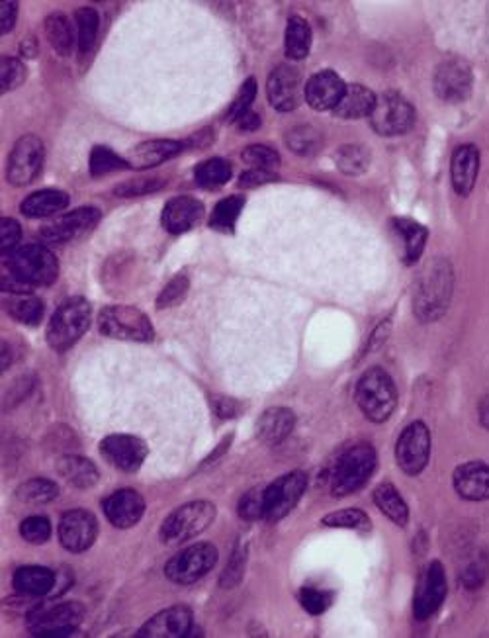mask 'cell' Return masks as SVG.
<instances>
[{
  "mask_svg": "<svg viewBox=\"0 0 489 638\" xmlns=\"http://www.w3.org/2000/svg\"><path fill=\"white\" fill-rule=\"evenodd\" d=\"M347 85L333 71H321L313 75L306 85V102L313 110H335Z\"/></svg>",
  "mask_w": 489,
  "mask_h": 638,
  "instance_id": "25",
  "label": "cell"
},
{
  "mask_svg": "<svg viewBox=\"0 0 489 638\" xmlns=\"http://www.w3.org/2000/svg\"><path fill=\"white\" fill-rule=\"evenodd\" d=\"M92 321V308L81 296L63 302L47 325V345L57 351H69L87 331Z\"/></svg>",
  "mask_w": 489,
  "mask_h": 638,
  "instance_id": "5",
  "label": "cell"
},
{
  "mask_svg": "<svg viewBox=\"0 0 489 638\" xmlns=\"http://www.w3.org/2000/svg\"><path fill=\"white\" fill-rule=\"evenodd\" d=\"M488 574L489 560L484 554H480V556L474 558V560L468 564V568L464 570V574H462V584H464L466 590H478V588L484 586Z\"/></svg>",
  "mask_w": 489,
  "mask_h": 638,
  "instance_id": "51",
  "label": "cell"
},
{
  "mask_svg": "<svg viewBox=\"0 0 489 638\" xmlns=\"http://www.w3.org/2000/svg\"><path fill=\"white\" fill-rule=\"evenodd\" d=\"M472 85V71L458 57H448L435 71V92L445 102H462L472 91Z\"/></svg>",
  "mask_w": 489,
  "mask_h": 638,
  "instance_id": "17",
  "label": "cell"
},
{
  "mask_svg": "<svg viewBox=\"0 0 489 638\" xmlns=\"http://www.w3.org/2000/svg\"><path fill=\"white\" fill-rule=\"evenodd\" d=\"M26 81V67L16 57H2L0 61V92L14 91Z\"/></svg>",
  "mask_w": 489,
  "mask_h": 638,
  "instance_id": "45",
  "label": "cell"
},
{
  "mask_svg": "<svg viewBox=\"0 0 489 638\" xmlns=\"http://www.w3.org/2000/svg\"><path fill=\"white\" fill-rule=\"evenodd\" d=\"M188 286H190V282H188L186 276L180 274L177 278H173V280L163 288V292L159 294V298H157V308H159V310H165V308H171V306L180 304V302L184 300L186 292H188Z\"/></svg>",
  "mask_w": 489,
  "mask_h": 638,
  "instance_id": "50",
  "label": "cell"
},
{
  "mask_svg": "<svg viewBox=\"0 0 489 638\" xmlns=\"http://www.w3.org/2000/svg\"><path fill=\"white\" fill-rule=\"evenodd\" d=\"M20 535L30 545H45L51 539V523L42 515L28 517L20 525Z\"/></svg>",
  "mask_w": 489,
  "mask_h": 638,
  "instance_id": "46",
  "label": "cell"
},
{
  "mask_svg": "<svg viewBox=\"0 0 489 638\" xmlns=\"http://www.w3.org/2000/svg\"><path fill=\"white\" fill-rule=\"evenodd\" d=\"M454 490L468 502L489 500V466L486 462H466L454 470Z\"/></svg>",
  "mask_w": 489,
  "mask_h": 638,
  "instance_id": "21",
  "label": "cell"
},
{
  "mask_svg": "<svg viewBox=\"0 0 489 638\" xmlns=\"http://www.w3.org/2000/svg\"><path fill=\"white\" fill-rule=\"evenodd\" d=\"M392 229L396 231L398 239H400L401 261L405 265H413L419 261V257L423 255L425 243H427V229L419 226L417 222L405 220V218H396L392 220Z\"/></svg>",
  "mask_w": 489,
  "mask_h": 638,
  "instance_id": "28",
  "label": "cell"
},
{
  "mask_svg": "<svg viewBox=\"0 0 489 638\" xmlns=\"http://www.w3.org/2000/svg\"><path fill=\"white\" fill-rule=\"evenodd\" d=\"M480 421H482V425L489 431V396H486V398L482 400V404H480Z\"/></svg>",
  "mask_w": 489,
  "mask_h": 638,
  "instance_id": "60",
  "label": "cell"
},
{
  "mask_svg": "<svg viewBox=\"0 0 489 638\" xmlns=\"http://www.w3.org/2000/svg\"><path fill=\"white\" fill-rule=\"evenodd\" d=\"M245 558H247V556H245V548H235V552H233V556H231V560H229V566L225 568V572L222 574V580H220L222 588H233V586H237V584L241 582V578H243V568H245Z\"/></svg>",
  "mask_w": 489,
  "mask_h": 638,
  "instance_id": "54",
  "label": "cell"
},
{
  "mask_svg": "<svg viewBox=\"0 0 489 638\" xmlns=\"http://www.w3.org/2000/svg\"><path fill=\"white\" fill-rule=\"evenodd\" d=\"M296 425V415L288 408L267 410L257 421V437L270 447L280 445L290 437Z\"/></svg>",
  "mask_w": 489,
  "mask_h": 638,
  "instance_id": "27",
  "label": "cell"
},
{
  "mask_svg": "<svg viewBox=\"0 0 489 638\" xmlns=\"http://www.w3.org/2000/svg\"><path fill=\"white\" fill-rule=\"evenodd\" d=\"M245 206L243 196H227L222 202L216 204L212 216H210V228L218 231H231L237 218L241 216V210Z\"/></svg>",
  "mask_w": 489,
  "mask_h": 638,
  "instance_id": "40",
  "label": "cell"
},
{
  "mask_svg": "<svg viewBox=\"0 0 489 638\" xmlns=\"http://www.w3.org/2000/svg\"><path fill=\"white\" fill-rule=\"evenodd\" d=\"M237 513L245 521L265 519V488L249 490L237 503Z\"/></svg>",
  "mask_w": 489,
  "mask_h": 638,
  "instance_id": "48",
  "label": "cell"
},
{
  "mask_svg": "<svg viewBox=\"0 0 489 638\" xmlns=\"http://www.w3.org/2000/svg\"><path fill=\"white\" fill-rule=\"evenodd\" d=\"M75 24H77V46L81 57L89 55L96 46L100 16L94 8H79L75 12Z\"/></svg>",
  "mask_w": 489,
  "mask_h": 638,
  "instance_id": "37",
  "label": "cell"
},
{
  "mask_svg": "<svg viewBox=\"0 0 489 638\" xmlns=\"http://www.w3.org/2000/svg\"><path fill=\"white\" fill-rule=\"evenodd\" d=\"M446 597L445 566L441 562H431L419 578L415 601H413V615L417 621H427L433 617Z\"/></svg>",
  "mask_w": 489,
  "mask_h": 638,
  "instance_id": "14",
  "label": "cell"
},
{
  "mask_svg": "<svg viewBox=\"0 0 489 638\" xmlns=\"http://www.w3.org/2000/svg\"><path fill=\"white\" fill-rule=\"evenodd\" d=\"M214 411L218 413V417L222 419H231V417H237L239 415V404L231 398H223V396H216L214 398Z\"/></svg>",
  "mask_w": 489,
  "mask_h": 638,
  "instance_id": "58",
  "label": "cell"
},
{
  "mask_svg": "<svg viewBox=\"0 0 489 638\" xmlns=\"http://www.w3.org/2000/svg\"><path fill=\"white\" fill-rule=\"evenodd\" d=\"M480 171V151L476 145H460L452 153L450 177L456 194L468 196L474 190V184Z\"/></svg>",
  "mask_w": 489,
  "mask_h": 638,
  "instance_id": "24",
  "label": "cell"
},
{
  "mask_svg": "<svg viewBox=\"0 0 489 638\" xmlns=\"http://www.w3.org/2000/svg\"><path fill=\"white\" fill-rule=\"evenodd\" d=\"M22 241V229L16 220L12 218H2L0 220V253L2 257H8L18 249Z\"/></svg>",
  "mask_w": 489,
  "mask_h": 638,
  "instance_id": "52",
  "label": "cell"
},
{
  "mask_svg": "<svg viewBox=\"0 0 489 638\" xmlns=\"http://www.w3.org/2000/svg\"><path fill=\"white\" fill-rule=\"evenodd\" d=\"M202 216H204V206L200 200L192 196H177L165 204L161 224L169 233L180 235L196 228Z\"/></svg>",
  "mask_w": 489,
  "mask_h": 638,
  "instance_id": "23",
  "label": "cell"
},
{
  "mask_svg": "<svg viewBox=\"0 0 489 638\" xmlns=\"http://www.w3.org/2000/svg\"><path fill=\"white\" fill-rule=\"evenodd\" d=\"M100 455L122 472H137L147 458V445L134 435H108L100 443Z\"/></svg>",
  "mask_w": 489,
  "mask_h": 638,
  "instance_id": "18",
  "label": "cell"
},
{
  "mask_svg": "<svg viewBox=\"0 0 489 638\" xmlns=\"http://www.w3.org/2000/svg\"><path fill=\"white\" fill-rule=\"evenodd\" d=\"M89 169L92 177H104L114 171L130 169V165L126 159H122L118 153H114L106 145H96L90 151Z\"/></svg>",
  "mask_w": 489,
  "mask_h": 638,
  "instance_id": "38",
  "label": "cell"
},
{
  "mask_svg": "<svg viewBox=\"0 0 489 638\" xmlns=\"http://www.w3.org/2000/svg\"><path fill=\"white\" fill-rule=\"evenodd\" d=\"M69 206V194L55 188H45L30 194L20 210L26 218H49Z\"/></svg>",
  "mask_w": 489,
  "mask_h": 638,
  "instance_id": "31",
  "label": "cell"
},
{
  "mask_svg": "<svg viewBox=\"0 0 489 638\" xmlns=\"http://www.w3.org/2000/svg\"><path fill=\"white\" fill-rule=\"evenodd\" d=\"M241 157H243V161L249 163L253 169H267V171H272V169L278 167V163H280V155H278L272 147L263 145V143H255V145L245 147V151H243Z\"/></svg>",
  "mask_w": 489,
  "mask_h": 638,
  "instance_id": "47",
  "label": "cell"
},
{
  "mask_svg": "<svg viewBox=\"0 0 489 638\" xmlns=\"http://www.w3.org/2000/svg\"><path fill=\"white\" fill-rule=\"evenodd\" d=\"M165 186V181L159 179H135L130 183H122L114 188L116 196H141V194H149L155 192L159 188Z\"/></svg>",
  "mask_w": 489,
  "mask_h": 638,
  "instance_id": "55",
  "label": "cell"
},
{
  "mask_svg": "<svg viewBox=\"0 0 489 638\" xmlns=\"http://www.w3.org/2000/svg\"><path fill=\"white\" fill-rule=\"evenodd\" d=\"M104 515L118 529H130L145 513V500L135 490H118L104 500Z\"/></svg>",
  "mask_w": 489,
  "mask_h": 638,
  "instance_id": "22",
  "label": "cell"
},
{
  "mask_svg": "<svg viewBox=\"0 0 489 638\" xmlns=\"http://www.w3.org/2000/svg\"><path fill=\"white\" fill-rule=\"evenodd\" d=\"M182 143L173 141V139H153V141H145L135 145L134 149L128 153L126 161L130 165V169L135 171H143V169H153L173 157H177L182 151Z\"/></svg>",
  "mask_w": 489,
  "mask_h": 638,
  "instance_id": "26",
  "label": "cell"
},
{
  "mask_svg": "<svg viewBox=\"0 0 489 638\" xmlns=\"http://www.w3.org/2000/svg\"><path fill=\"white\" fill-rule=\"evenodd\" d=\"M310 47H312V28H310V24L304 18H300V16L290 18L288 28H286V36H284L286 57H290L294 61H300V59L308 57Z\"/></svg>",
  "mask_w": 489,
  "mask_h": 638,
  "instance_id": "33",
  "label": "cell"
},
{
  "mask_svg": "<svg viewBox=\"0 0 489 638\" xmlns=\"http://www.w3.org/2000/svg\"><path fill=\"white\" fill-rule=\"evenodd\" d=\"M98 329L104 337L147 343L155 331L149 318L132 306H106L98 314Z\"/></svg>",
  "mask_w": 489,
  "mask_h": 638,
  "instance_id": "7",
  "label": "cell"
},
{
  "mask_svg": "<svg viewBox=\"0 0 489 638\" xmlns=\"http://www.w3.org/2000/svg\"><path fill=\"white\" fill-rule=\"evenodd\" d=\"M98 222H100V212L92 206H83L44 226L42 237L49 243H69L77 237L87 235L94 226H98Z\"/></svg>",
  "mask_w": 489,
  "mask_h": 638,
  "instance_id": "19",
  "label": "cell"
},
{
  "mask_svg": "<svg viewBox=\"0 0 489 638\" xmlns=\"http://www.w3.org/2000/svg\"><path fill=\"white\" fill-rule=\"evenodd\" d=\"M4 308L8 316L24 325H38L44 318V304L40 298L30 294H12L6 298Z\"/></svg>",
  "mask_w": 489,
  "mask_h": 638,
  "instance_id": "34",
  "label": "cell"
},
{
  "mask_svg": "<svg viewBox=\"0 0 489 638\" xmlns=\"http://www.w3.org/2000/svg\"><path fill=\"white\" fill-rule=\"evenodd\" d=\"M268 100L278 112H292L300 106L306 87H302V75L292 65L276 67L267 83Z\"/></svg>",
  "mask_w": 489,
  "mask_h": 638,
  "instance_id": "15",
  "label": "cell"
},
{
  "mask_svg": "<svg viewBox=\"0 0 489 638\" xmlns=\"http://www.w3.org/2000/svg\"><path fill=\"white\" fill-rule=\"evenodd\" d=\"M356 404L374 423H384L398 406V390L392 376L380 368H368L356 384Z\"/></svg>",
  "mask_w": 489,
  "mask_h": 638,
  "instance_id": "3",
  "label": "cell"
},
{
  "mask_svg": "<svg viewBox=\"0 0 489 638\" xmlns=\"http://www.w3.org/2000/svg\"><path fill=\"white\" fill-rule=\"evenodd\" d=\"M194 615L188 607L175 605L153 615L137 633L145 638H182L192 631Z\"/></svg>",
  "mask_w": 489,
  "mask_h": 638,
  "instance_id": "20",
  "label": "cell"
},
{
  "mask_svg": "<svg viewBox=\"0 0 489 638\" xmlns=\"http://www.w3.org/2000/svg\"><path fill=\"white\" fill-rule=\"evenodd\" d=\"M16 16H18V4L14 0H6L0 4V34L2 36L14 28Z\"/></svg>",
  "mask_w": 489,
  "mask_h": 638,
  "instance_id": "57",
  "label": "cell"
},
{
  "mask_svg": "<svg viewBox=\"0 0 489 638\" xmlns=\"http://www.w3.org/2000/svg\"><path fill=\"white\" fill-rule=\"evenodd\" d=\"M286 143L298 155H312L315 151H319L321 139H319V132L312 126H298L288 132Z\"/></svg>",
  "mask_w": 489,
  "mask_h": 638,
  "instance_id": "44",
  "label": "cell"
},
{
  "mask_svg": "<svg viewBox=\"0 0 489 638\" xmlns=\"http://www.w3.org/2000/svg\"><path fill=\"white\" fill-rule=\"evenodd\" d=\"M194 177L202 188H218L231 179V165L225 159H208L196 167Z\"/></svg>",
  "mask_w": 489,
  "mask_h": 638,
  "instance_id": "41",
  "label": "cell"
},
{
  "mask_svg": "<svg viewBox=\"0 0 489 638\" xmlns=\"http://www.w3.org/2000/svg\"><path fill=\"white\" fill-rule=\"evenodd\" d=\"M323 525L325 527H335V529H353V531H370L372 523L370 517L364 511L358 509H341V511H333L329 515L323 517Z\"/></svg>",
  "mask_w": 489,
  "mask_h": 638,
  "instance_id": "43",
  "label": "cell"
},
{
  "mask_svg": "<svg viewBox=\"0 0 489 638\" xmlns=\"http://www.w3.org/2000/svg\"><path fill=\"white\" fill-rule=\"evenodd\" d=\"M376 470V451L368 443H358L349 447L333 462L329 486L339 498L351 496L366 486Z\"/></svg>",
  "mask_w": 489,
  "mask_h": 638,
  "instance_id": "4",
  "label": "cell"
},
{
  "mask_svg": "<svg viewBox=\"0 0 489 638\" xmlns=\"http://www.w3.org/2000/svg\"><path fill=\"white\" fill-rule=\"evenodd\" d=\"M454 286L452 267L445 259H435L419 276L415 288V316L429 323L445 316Z\"/></svg>",
  "mask_w": 489,
  "mask_h": 638,
  "instance_id": "2",
  "label": "cell"
},
{
  "mask_svg": "<svg viewBox=\"0 0 489 638\" xmlns=\"http://www.w3.org/2000/svg\"><path fill=\"white\" fill-rule=\"evenodd\" d=\"M368 118L378 136H401L413 128L415 108L400 92H386L376 96V104Z\"/></svg>",
  "mask_w": 489,
  "mask_h": 638,
  "instance_id": "8",
  "label": "cell"
},
{
  "mask_svg": "<svg viewBox=\"0 0 489 638\" xmlns=\"http://www.w3.org/2000/svg\"><path fill=\"white\" fill-rule=\"evenodd\" d=\"M57 472L77 490H89L100 480L98 468L85 456L67 455L59 458Z\"/></svg>",
  "mask_w": 489,
  "mask_h": 638,
  "instance_id": "30",
  "label": "cell"
},
{
  "mask_svg": "<svg viewBox=\"0 0 489 638\" xmlns=\"http://www.w3.org/2000/svg\"><path fill=\"white\" fill-rule=\"evenodd\" d=\"M335 161L337 167L345 173V175H362L368 165H370V153L364 145H343L337 153H335Z\"/></svg>",
  "mask_w": 489,
  "mask_h": 638,
  "instance_id": "39",
  "label": "cell"
},
{
  "mask_svg": "<svg viewBox=\"0 0 489 638\" xmlns=\"http://www.w3.org/2000/svg\"><path fill=\"white\" fill-rule=\"evenodd\" d=\"M431 456V433L421 421L407 425L396 443V460L407 476H417L425 470Z\"/></svg>",
  "mask_w": 489,
  "mask_h": 638,
  "instance_id": "13",
  "label": "cell"
},
{
  "mask_svg": "<svg viewBox=\"0 0 489 638\" xmlns=\"http://www.w3.org/2000/svg\"><path fill=\"white\" fill-rule=\"evenodd\" d=\"M44 165V143L38 136L20 137L8 157L6 179L12 186L32 183Z\"/></svg>",
  "mask_w": 489,
  "mask_h": 638,
  "instance_id": "12",
  "label": "cell"
},
{
  "mask_svg": "<svg viewBox=\"0 0 489 638\" xmlns=\"http://www.w3.org/2000/svg\"><path fill=\"white\" fill-rule=\"evenodd\" d=\"M85 619V607L75 601H65L44 611H36L30 621V633L34 637H69Z\"/></svg>",
  "mask_w": 489,
  "mask_h": 638,
  "instance_id": "10",
  "label": "cell"
},
{
  "mask_svg": "<svg viewBox=\"0 0 489 638\" xmlns=\"http://www.w3.org/2000/svg\"><path fill=\"white\" fill-rule=\"evenodd\" d=\"M276 181V175L267 169H249L239 177V186L241 188H257L261 184L272 183Z\"/></svg>",
  "mask_w": 489,
  "mask_h": 638,
  "instance_id": "56",
  "label": "cell"
},
{
  "mask_svg": "<svg viewBox=\"0 0 489 638\" xmlns=\"http://www.w3.org/2000/svg\"><path fill=\"white\" fill-rule=\"evenodd\" d=\"M235 126H237V130L249 134V132H255L261 126V118L253 110H249L235 122Z\"/></svg>",
  "mask_w": 489,
  "mask_h": 638,
  "instance_id": "59",
  "label": "cell"
},
{
  "mask_svg": "<svg viewBox=\"0 0 489 638\" xmlns=\"http://www.w3.org/2000/svg\"><path fill=\"white\" fill-rule=\"evenodd\" d=\"M255 96H257V81L255 79H247L243 83V87L237 92V96H235V100H233V104H231V108L227 112V122L235 124L245 112H249Z\"/></svg>",
  "mask_w": 489,
  "mask_h": 638,
  "instance_id": "49",
  "label": "cell"
},
{
  "mask_svg": "<svg viewBox=\"0 0 489 638\" xmlns=\"http://www.w3.org/2000/svg\"><path fill=\"white\" fill-rule=\"evenodd\" d=\"M374 503L378 505V509L396 525L405 527L409 521V509L403 502V498L398 492L396 486L392 484H382L376 488L374 492Z\"/></svg>",
  "mask_w": 489,
  "mask_h": 638,
  "instance_id": "36",
  "label": "cell"
},
{
  "mask_svg": "<svg viewBox=\"0 0 489 638\" xmlns=\"http://www.w3.org/2000/svg\"><path fill=\"white\" fill-rule=\"evenodd\" d=\"M98 537V521L87 509H73L61 517L59 541L73 554L89 550Z\"/></svg>",
  "mask_w": 489,
  "mask_h": 638,
  "instance_id": "16",
  "label": "cell"
},
{
  "mask_svg": "<svg viewBox=\"0 0 489 638\" xmlns=\"http://www.w3.org/2000/svg\"><path fill=\"white\" fill-rule=\"evenodd\" d=\"M12 584L16 592L32 597H42L53 592L57 584V576L45 566H22L14 572Z\"/></svg>",
  "mask_w": 489,
  "mask_h": 638,
  "instance_id": "29",
  "label": "cell"
},
{
  "mask_svg": "<svg viewBox=\"0 0 489 638\" xmlns=\"http://www.w3.org/2000/svg\"><path fill=\"white\" fill-rule=\"evenodd\" d=\"M300 603L310 615H321L333 603V595L329 592H323V590H317V588H304L300 592Z\"/></svg>",
  "mask_w": 489,
  "mask_h": 638,
  "instance_id": "53",
  "label": "cell"
},
{
  "mask_svg": "<svg viewBox=\"0 0 489 638\" xmlns=\"http://www.w3.org/2000/svg\"><path fill=\"white\" fill-rule=\"evenodd\" d=\"M18 500L26 503H49L53 502L59 496V488L55 482L45 480V478H34L24 482L18 490H16Z\"/></svg>",
  "mask_w": 489,
  "mask_h": 638,
  "instance_id": "42",
  "label": "cell"
},
{
  "mask_svg": "<svg viewBox=\"0 0 489 638\" xmlns=\"http://www.w3.org/2000/svg\"><path fill=\"white\" fill-rule=\"evenodd\" d=\"M22 51H24L28 57H32V55L38 51V42H34V40H26V42L22 44Z\"/></svg>",
  "mask_w": 489,
  "mask_h": 638,
  "instance_id": "61",
  "label": "cell"
},
{
  "mask_svg": "<svg viewBox=\"0 0 489 638\" xmlns=\"http://www.w3.org/2000/svg\"><path fill=\"white\" fill-rule=\"evenodd\" d=\"M6 276L2 290L12 294H30L32 288L49 286L57 280L59 263L44 245H22L6 257Z\"/></svg>",
  "mask_w": 489,
  "mask_h": 638,
  "instance_id": "1",
  "label": "cell"
},
{
  "mask_svg": "<svg viewBox=\"0 0 489 638\" xmlns=\"http://www.w3.org/2000/svg\"><path fill=\"white\" fill-rule=\"evenodd\" d=\"M44 30L47 42L51 44V47L59 55H63V57L71 55L73 44H75V36H73V28H71V24H69L65 14H61V12L49 14L45 18Z\"/></svg>",
  "mask_w": 489,
  "mask_h": 638,
  "instance_id": "35",
  "label": "cell"
},
{
  "mask_svg": "<svg viewBox=\"0 0 489 638\" xmlns=\"http://www.w3.org/2000/svg\"><path fill=\"white\" fill-rule=\"evenodd\" d=\"M214 519H216L214 503H184L165 519L159 531V539L169 547H177L204 533L214 523Z\"/></svg>",
  "mask_w": 489,
  "mask_h": 638,
  "instance_id": "6",
  "label": "cell"
},
{
  "mask_svg": "<svg viewBox=\"0 0 489 638\" xmlns=\"http://www.w3.org/2000/svg\"><path fill=\"white\" fill-rule=\"evenodd\" d=\"M306 488L308 476L300 470L284 474L265 486V521L276 523L284 519L302 500Z\"/></svg>",
  "mask_w": 489,
  "mask_h": 638,
  "instance_id": "11",
  "label": "cell"
},
{
  "mask_svg": "<svg viewBox=\"0 0 489 638\" xmlns=\"http://www.w3.org/2000/svg\"><path fill=\"white\" fill-rule=\"evenodd\" d=\"M218 562V550L210 543H196L192 547L184 548L173 556L167 566L165 574L171 582L178 586H190L202 580Z\"/></svg>",
  "mask_w": 489,
  "mask_h": 638,
  "instance_id": "9",
  "label": "cell"
},
{
  "mask_svg": "<svg viewBox=\"0 0 489 638\" xmlns=\"http://www.w3.org/2000/svg\"><path fill=\"white\" fill-rule=\"evenodd\" d=\"M374 104H376L374 92L366 89L364 85H349L333 112L335 116L345 120H358V118L370 116Z\"/></svg>",
  "mask_w": 489,
  "mask_h": 638,
  "instance_id": "32",
  "label": "cell"
}]
</instances>
